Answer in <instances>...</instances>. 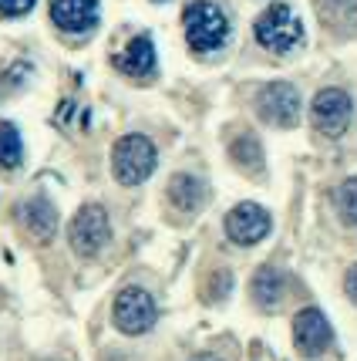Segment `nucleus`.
Listing matches in <instances>:
<instances>
[{
    "label": "nucleus",
    "instance_id": "1",
    "mask_svg": "<svg viewBox=\"0 0 357 361\" xmlns=\"http://www.w3.org/2000/svg\"><path fill=\"white\" fill-rule=\"evenodd\" d=\"M182 24H186L189 47L199 51V54L219 51L230 37V20L213 0H192L186 7V14H182Z\"/></svg>",
    "mask_w": 357,
    "mask_h": 361
},
{
    "label": "nucleus",
    "instance_id": "2",
    "mask_svg": "<svg viewBox=\"0 0 357 361\" xmlns=\"http://www.w3.org/2000/svg\"><path fill=\"white\" fill-rule=\"evenodd\" d=\"M253 34H256V41H260L266 51L287 54V51L300 47V41H303V24H300V17H296L287 4H270L263 14L256 17Z\"/></svg>",
    "mask_w": 357,
    "mask_h": 361
},
{
    "label": "nucleus",
    "instance_id": "3",
    "mask_svg": "<svg viewBox=\"0 0 357 361\" xmlns=\"http://www.w3.org/2000/svg\"><path fill=\"white\" fill-rule=\"evenodd\" d=\"M156 145L145 139V135H125L115 142V152H111V169L115 179L125 186H139L149 176L156 173Z\"/></svg>",
    "mask_w": 357,
    "mask_h": 361
},
{
    "label": "nucleus",
    "instance_id": "4",
    "mask_svg": "<svg viewBox=\"0 0 357 361\" xmlns=\"http://www.w3.org/2000/svg\"><path fill=\"white\" fill-rule=\"evenodd\" d=\"M311 118L313 128L327 135V139H341L351 118H354V102L344 88H324V92L313 94V105H311Z\"/></svg>",
    "mask_w": 357,
    "mask_h": 361
},
{
    "label": "nucleus",
    "instance_id": "5",
    "mask_svg": "<svg viewBox=\"0 0 357 361\" xmlns=\"http://www.w3.org/2000/svg\"><path fill=\"white\" fill-rule=\"evenodd\" d=\"M256 111L270 126L294 128L300 122V92H296L290 81H270L256 94Z\"/></svg>",
    "mask_w": 357,
    "mask_h": 361
},
{
    "label": "nucleus",
    "instance_id": "6",
    "mask_svg": "<svg viewBox=\"0 0 357 361\" xmlns=\"http://www.w3.org/2000/svg\"><path fill=\"white\" fill-rule=\"evenodd\" d=\"M111 317H115L118 331H125V334H145V331L156 324L158 307H156V300H152L149 290H142V287H125L122 294L115 298Z\"/></svg>",
    "mask_w": 357,
    "mask_h": 361
},
{
    "label": "nucleus",
    "instance_id": "7",
    "mask_svg": "<svg viewBox=\"0 0 357 361\" xmlns=\"http://www.w3.org/2000/svg\"><path fill=\"white\" fill-rule=\"evenodd\" d=\"M68 236H71L75 253H81V257H94V253L108 243V236H111L108 213H105L98 203L81 206L78 213H75V220H71V226H68Z\"/></svg>",
    "mask_w": 357,
    "mask_h": 361
},
{
    "label": "nucleus",
    "instance_id": "8",
    "mask_svg": "<svg viewBox=\"0 0 357 361\" xmlns=\"http://www.w3.org/2000/svg\"><path fill=\"white\" fill-rule=\"evenodd\" d=\"M270 213H266L263 206L256 203H239L230 209V216H226V236L239 243V247H253V243H260L266 233H270Z\"/></svg>",
    "mask_w": 357,
    "mask_h": 361
},
{
    "label": "nucleus",
    "instance_id": "9",
    "mask_svg": "<svg viewBox=\"0 0 357 361\" xmlns=\"http://www.w3.org/2000/svg\"><path fill=\"white\" fill-rule=\"evenodd\" d=\"M294 341L300 348V355L307 358H317L324 355L327 348L334 345V331H330V321H327L317 307H307L294 317Z\"/></svg>",
    "mask_w": 357,
    "mask_h": 361
},
{
    "label": "nucleus",
    "instance_id": "10",
    "mask_svg": "<svg viewBox=\"0 0 357 361\" xmlns=\"http://www.w3.org/2000/svg\"><path fill=\"white\" fill-rule=\"evenodd\" d=\"M51 20L68 34H88L98 24V0H51Z\"/></svg>",
    "mask_w": 357,
    "mask_h": 361
},
{
    "label": "nucleus",
    "instance_id": "11",
    "mask_svg": "<svg viewBox=\"0 0 357 361\" xmlns=\"http://www.w3.org/2000/svg\"><path fill=\"white\" fill-rule=\"evenodd\" d=\"M115 64L128 78H149V75H156V44H152V37H145V34L132 37L122 47V54L115 58Z\"/></svg>",
    "mask_w": 357,
    "mask_h": 361
},
{
    "label": "nucleus",
    "instance_id": "12",
    "mask_svg": "<svg viewBox=\"0 0 357 361\" xmlns=\"http://www.w3.org/2000/svg\"><path fill=\"white\" fill-rule=\"evenodd\" d=\"M20 223L27 226V233L37 240V243H47L54 230H58V209L47 203L44 196H34L20 206Z\"/></svg>",
    "mask_w": 357,
    "mask_h": 361
},
{
    "label": "nucleus",
    "instance_id": "13",
    "mask_svg": "<svg viewBox=\"0 0 357 361\" xmlns=\"http://www.w3.org/2000/svg\"><path fill=\"white\" fill-rule=\"evenodd\" d=\"M283 298H287V277L277 267L256 270V277H253V300L263 311H273V307L283 304Z\"/></svg>",
    "mask_w": 357,
    "mask_h": 361
},
{
    "label": "nucleus",
    "instance_id": "14",
    "mask_svg": "<svg viewBox=\"0 0 357 361\" xmlns=\"http://www.w3.org/2000/svg\"><path fill=\"white\" fill-rule=\"evenodd\" d=\"M169 200L175 209H182V213H196L202 203H206V186H202V179L189 173H179L169 179Z\"/></svg>",
    "mask_w": 357,
    "mask_h": 361
},
{
    "label": "nucleus",
    "instance_id": "15",
    "mask_svg": "<svg viewBox=\"0 0 357 361\" xmlns=\"http://www.w3.org/2000/svg\"><path fill=\"white\" fill-rule=\"evenodd\" d=\"M317 11L334 31L357 34V0H317Z\"/></svg>",
    "mask_w": 357,
    "mask_h": 361
},
{
    "label": "nucleus",
    "instance_id": "16",
    "mask_svg": "<svg viewBox=\"0 0 357 361\" xmlns=\"http://www.w3.org/2000/svg\"><path fill=\"white\" fill-rule=\"evenodd\" d=\"M24 159V142L11 122H0V169H17Z\"/></svg>",
    "mask_w": 357,
    "mask_h": 361
},
{
    "label": "nucleus",
    "instance_id": "17",
    "mask_svg": "<svg viewBox=\"0 0 357 361\" xmlns=\"http://www.w3.org/2000/svg\"><path fill=\"white\" fill-rule=\"evenodd\" d=\"M233 159L246 169V173H260L263 169V149L253 135H243V139L233 142Z\"/></svg>",
    "mask_w": 357,
    "mask_h": 361
},
{
    "label": "nucleus",
    "instance_id": "18",
    "mask_svg": "<svg viewBox=\"0 0 357 361\" xmlns=\"http://www.w3.org/2000/svg\"><path fill=\"white\" fill-rule=\"evenodd\" d=\"M334 203H337V213H341V220L354 226V223H357V176L337 186V196H334Z\"/></svg>",
    "mask_w": 357,
    "mask_h": 361
},
{
    "label": "nucleus",
    "instance_id": "19",
    "mask_svg": "<svg viewBox=\"0 0 357 361\" xmlns=\"http://www.w3.org/2000/svg\"><path fill=\"white\" fill-rule=\"evenodd\" d=\"M31 7H34V0H0V14H7V17L27 14Z\"/></svg>",
    "mask_w": 357,
    "mask_h": 361
},
{
    "label": "nucleus",
    "instance_id": "20",
    "mask_svg": "<svg viewBox=\"0 0 357 361\" xmlns=\"http://www.w3.org/2000/svg\"><path fill=\"white\" fill-rule=\"evenodd\" d=\"M344 287H347V298L357 304V264L347 270V281H344Z\"/></svg>",
    "mask_w": 357,
    "mask_h": 361
},
{
    "label": "nucleus",
    "instance_id": "21",
    "mask_svg": "<svg viewBox=\"0 0 357 361\" xmlns=\"http://www.w3.org/2000/svg\"><path fill=\"white\" fill-rule=\"evenodd\" d=\"M192 361H219V358H213V355H199V358H192Z\"/></svg>",
    "mask_w": 357,
    "mask_h": 361
}]
</instances>
